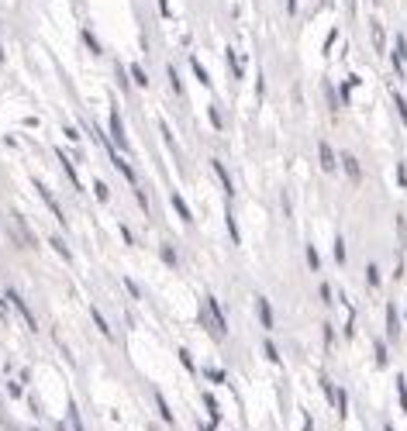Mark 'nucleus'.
Segmentation results:
<instances>
[{
	"label": "nucleus",
	"instance_id": "50",
	"mask_svg": "<svg viewBox=\"0 0 407 431\" xmlns=\"http://www.w3.org/2000/svg\"><path fill=\"white\" fill-rule=\"evenodd\" d=\"M197 431H218L214 425H207V421H197Z\"/></svg>",
	"mask_w": 407,
	"mask_h": 431
},
{
	"label": "nucleus",
	"instance_id": "21",
	"mask_svg": "<svg viewBox=\"0 0 407 431\" xmlns=\"http://www.w3.org/2000/svg\"><path fill=\"white\" fill-rule=\"evenodd\" d=\"M225 66H228V73H232V79H242V77H245V69H242V59L235 55V48H232V45L225 48Z\"/></svg>",
	"mask_w": 407,
	"mask_h": 431
},
{
	"label": "nucleus",
	"instance_id": "1",
	"mask_svg": "<svg viewBox=\"0 0 407 431\" xmlns=\"http://www.w3.org/2000/svg\"><path fill=\"white\" fill-rule=\"evenodd\" d=\"M107 135H111V142H114V149L121 156H131V142H128V131H124V118H121V111H118V104L107 114Z\"/></svg>",
	"mask_w": 407,
	"mask_h": 431
},
{
	"label": "nucleus",
	"instance_id": "3",
	"mask_svg": "<svg viewBox=\"0 0 407 431\" xmlns=\"http://www.w3.org/2000/svg\"><path fill=\"white\" fill-rule=\"evenodd\" d=\"M204 307L211 314V328H214V338L221 342V338H228V314L221 311V304H218V297L214 293H204Z\"/></svg>",
	"mask_w": 407,
	"mask_h": 431
},
{
	"label": "nucleus",
	"instance_id": "11",
	"mask_svg": "<svg viewBox=\"0 0 407 431\" xmlns=\"http://www.w3.org/2000/svg\"><path fill=\"white\" fill-rule=\"evenodd\" d=\"M342 169H345V176H349V183H363V166H359V159L352 156V152H342Z\"/></svg>",
	"mask_w": 407,
	"mask_h": 431
},
{
	"label": "nucleus",
	"instance_id": "14",
	"mask_svg": "<svg viewBox=\"0 0 407 431\" xmlns=\"http://www.w3.org/2000/svg\"><path fill=\"white\" fill-rule=\"evenodd\" d=\"M90 321H93V328H97V331L104 335V342H114V331H111V321L104 317V311H100V307H93V304H90Z\"/></svg>",
	"mask_w": 407,
	"mask_h": 431
},
{
	"label": "nucleus",
	"instance_id": "19",
	"mask_svg": "<svg viewBox=\"0 0 407 431\" xmlns=\"http://www.w3.org/2000/svg\"><path fill=\"white\" fill-rule=\"evenodd\" d=\"M166 83H169V90L176 93V100H183V97H187V90H183V79H180V69H176L173 62L166 66Z\"/></svg>",
	"mask_w": 407,
	"mask_h": 431
},
{
	"label": "nucleus",
	"instance_id": "38",
	"mask_svg": "<svg viewBox=\"0 0 407 431\" xmlns=\"http://www.w3.org/2000/svg\"><path fill=\"white\" fill-rule=\"evenodd\" d=\"M307 266H311V270H321V256H318L314 245H307Z\"/></svg>",
	"mask_w": 407,
	"mask_h": 431
},
{
	"label": "nucleus",
	"instance_id": "25",
	"mask_svg": "<svg viewBox=\"0 0 407 431\" xmlns=\"http://www.w3.org/2000/svg\"><path fill=\"white\" fill-rule=\"evenodd\" d=\"M128 73H131V83H135L138 90H149V73H145V66H142V62H131V66H128Z\"/></svg>",
	"mask_w": 407,
	"mask_h": 431
},
{
	"label": "nucleus",
	"instance_id": "16",
	"mask_svg": "<svg viewBox=\"0 0 407 431\" xmlns=\"http://www.w3.org/2000/svg\"><path fill=\"white\" fill-rule=\"evenodd\" d=\"M80 39H83V45H86V52H90L93 59H100V55H104V45H100V39H97V32H93L90 25H83Z\"/></svg>",
	"mask_w": 407,
	"mask_h": 431
},
{
	"label": "nucleus",
	"instance_id": "49",
	"mask_svg": "<svg viewBox=\"0 0 407 431\" xmlns=\"http://www.w3.org/2000/svg\"><path fill=\"white\" fill-rule=\"evenodd\" d=\"M52 431H73V428H69V421H55V428Z\"/></svg>",
	"mask_w": 407,
	"mask_h": 431
},
{
	"label": "nucleus",
	"instance_id": "54",
	"mask_svg": "<svg viewBox=\"0 0 407 431\" xmlns=\"http://www.w3.org/2000/svg\"><path fill=\"white\" fill-rule=\"evenodd\" d=\"M0 62H7V52H4V45H0Z\"/></svg>",
	"mask_w": 407,
	"mask_h": 431
},
{
	"label": "nucleus",
	"instance_id": "44",
	"mask_svg": "<svg viewBox=\"0 0 407 431\" xmlns=\"http://www.w3.org/2000/svg\"><path fill=\"white\" fill-rule=\"evenodd\" d=\"M121 238H124V245H128V248H131V245L138 241V238H135V232H131L128 225H121Z\"/></svg>",
	"mask_w": 407,
	"mask_h": 431
},
{
	"label": "nucleus",
	"instance_id": "20",
	"mask_svg": "<svg viewBox=\"0 0 407 431\" xmlns=\"http://www.w3.org/2000/svg\"><path fill=\"white\" fill-rule=\"evenodd\" d=\"M201 404H204V411L211 414V425H221V404H218V397L214 393H201Z\"/></svg>",
	"mask_w": 407,
	"mask_h": 431
},
{
	"label": "nucleus",
	"instance_id": "24",
	"mask_svg": "<svg viewBox=\"0 0 407 431\" xmlns=\"http://www.w3.org/2000/svg\"><path fill=\"white\" fill-rule=\"evenodd\" d=\"M48 245L55 248V256H59L62 263H73V252H69V245H66V238L62 235H48Z\"/></svg>",
	"mask_w": 407,
	"mask_h": 431
},
{
	"label": "nucleus",
	"instance_id": "26",
	"mask_svg": "<svg viewBox=\"0 0 407 431\" xmlns=\"http://www.w3.org/2000/svg\"><path fill=\"white\" fill-rule=\"evenodd\" d=\"M121 286L128 290V297H131V300H145V290H142V283H138V279H131V276H121Z\"/></svg>",
	"mask_w": 407,
	"mask_h": 431
},
{
	"label": "nucleus",
	"instance_id": "53",
	"mask_svg": "<svg viewBox=\"0 0 407 431\" xmlns=\"http://www.w3.org/2000/svg\"><path fill=\"white\" fill-rule=\"evenodd\" d=\"M383 431H397V428H394V425H390V421H383Z\"/></svg>",
	"mask_w": 407,
	"mask_h": 431
},
{
	"label": "nucleus",
	"instance_id": "30",
	"mask_svg": "<svg viewBox=\"0 0 407 431\" xmlns=\"http://www.w3.org/2000/svg\"><path fill=\"white\" fill-rule=\"evenodd\" d=\"M225 225H228V238L239 245V241H242V232H239V221H235V214H232V211H225Z\"/></svg>",
	"mask_w": 407,
	"mask_h": 431
},
{
	"label": "nucleus",
	"instance_id": "33",
	"mask_svg": "<svg viewBox=\"0 0 407 431\" xmlns=\"http://www.w3.org/2000/svg\"><path fill=\"white\" fill-rule=\"evenodd\" d=\"M207 118H211V128H214V131H225V118H221L218 104H211V107H207Z\"/></svg>",
	"mask_w": 407,
	"mask_h": 431
},
{
	"label": "nucleus",
	"instance_id": "17",
	"mask_svg": "<svg viewBox=\"0 0 407 431\" xmlns=\"http://www.w3.org/2000/svg\"><path fill=\"white\" fill-rule=\"evenodd\" d=\"M369 35H373V52L383 55L387 52V32H383V25L376 18H369Z\"/></svg>",
	"mask_w": 407,
	"mask_h": 431
},
{
	"label": "nucleus",
	"instance_id": "43",
	"mask_svg": "<svg viewBox=\"0 0 407 431\" xmlns=\"http://www.w3.org/2000/svg\"><path fill=\"white\" fill-rule=\"evenodd\" d=\"M397 235H401V245L407 241V221H404V214H397Z\"/></svg>",
	"mask_w": 407,
	"mask_h": 431
},
{
	"label": "nucleus",
	"instance_id": "40",
	"mask_svg": "<svg viewBox=\"0 0 407 431\" xmlns=\"http://www.w3.org/2000/svg\"><path fill=\"white\" fill-rule=\"evenodd\" d=\"M394 107H397V114H401V121L407 124V100L401 97V93H394Z\"/></svg>",
	"mask_w": 407,
	"mask_h": 431
},
{
	"label": "nucleus",
	"instance_id": "15",
	"mask_svg": "<svg viewBox=\"0 0 407 431\" xmlns=\"http://www.w3.org/2000/svg\"><path fill=\"white\" fill-rule=\"evenodd\" d=\"M111 166H114V169L121 173V176H124V183H128L131 190L138 187V173L131 169V162H128V159H124V156H111Z\"/></svg>",
	"mask_w": 407,
	"mask_h": 431
},
{
	"label": "nucleus",
	"instance_id": "2",
	"mask_svg": "<svg viewBox=\"0 0 407 431\" xmlns=\"http://www.w3.org/2000/svg\"><path fill=\"white\" fill-rule=\"evenodd\" d=\"M321 390H325L328 404L335 407V414H338V421H345V418H349V393L342 390V387H335L328 373H321Z\"/></svg>",
	"mask_w": 407,
	"mask_h": 431
},
{
	"label": "nucleus",
	"instance_id": "34",
	"mask_svg": "<svg viewBox=\"0 0 407 431\" xmlns=\"http://www.w3.org/2000/svg\"><path fill=\"white\" fill-rule=\"evenodd\" d=\"M93 197H97L100 204H107V200H111V187H107L104 180H93Z\"/></svg>",
	"mask_w": 407,
	"mask_h": 431
},
{
	"label": "nucleus",
	"instance_id": "23",
	"mask_svg": "<svg viewBox=\"0 0 407 431\" xmlns=\"http://www.w3.org/2000/svg\"><path fill=\"white\" fill-rule=\"evenodd\" d=\"M176 359H180V366H183L190 376H201V369H197V362H194V352H190L187 345H180V349H176Z\"/></svg>",
	"mask_w": 407,
	"mask_h": 431
},
{
	"label": "nucleus",
	"instance_id": "5",
	"mask_svg": "<svg viewBox=\"0 0 407 431\" xmlns=\"http://www.w3.org/2000/svg\"><path fill=\"white\" fill-rule=\"evenodd\" d=\"M4 293H7V300L14 304V311H18V314H21V317H25V324H28V331H39V317L32 314V307H28V300H25V297H21L18 290H4Z\"/></svg>",
	"mask_w": 407,
	"mask_h": 431
},
{
	"label": "nucleus",
	"instance_id": "27",
	"mask_svg": "<svg viewBox=\"0 0 407 431\" xmlns=\"http://www.w3.org/2000/svg\"><path fill=\"white\" fill-rule=\"evenodd\" d=\"M262 355H266L273 366H283V352L276 349V342H273V338H266V342H262Z\"/></svg>",
	"mask_w": 407,
	"mask_h": 431
},
{
	"label": "nucleus",
	"instance_id": "42",
	"mask_svg": "<svg viewBox=\"0 0 407 431\" xmlns=\"http://www.w3.org/2000/svg\"><path fill=\"white\" fill-rule=\"evenodd\" d=\"M331 345H335V324L325 321V349H331Z\"/></svg>",
	"mask_w": 407,
	"mask_h": 431
},
{
	"label": "nucleus",
	"instance_id": "7",
	"mask_svg": "<svg viewBox=\"0 0 407 431\" xmlns=\"http://www.w3.org/2000/svg\"><path fill=\"white\" fill-rule=\"evenodd\" d=\"M211 169H214V176H218V183H221V190H225V197L232 200V197H235V180H232V173H228V166H225L221 159H211Z\"/></svg>",
	"mask_w": 407,
	"mask_h": 431
},
{
	"label": "nucleus",
	"instance_id": "10",
	"mask_svg": "<svg viewBox=\"0 0 407 431\" xmlns=\"http://www.w3.org/2000/svg\"><path fill=\"white\" fill-rule=\"evenodd\" d=\"M152 404H156V414L163 418V425L176 428V414H173V407H169V400H166V393H163V390L152 393Z\"/></svg>",
	"mask_w": 407,
	"mask_h": 431
},
{
	"label": "nucleus",
	"instance_id": "56",
	"mask_svg": "<svg viewBox=\"0 0 407 431\" xmlns=\"http://www.w3.org/2000/svg\"><path fill=\"white\" fill-rule=\"evenodd\" d=\"M373 4H380V0H373Z\"/></svg>",
	"mask_w": 407,
	"mask_h": 431
},
{
	"label": "nucleus",
	"instance_id": "29",
	"mask_svg": "<svg viewBox=\"0 0 407 431\" xmlns=\"http://www.w3.org/2000/svg\"><path fill=\"white\" fill-rule=\"evenodd\" d=\"M159 135H163L166 149H169V152H173V156L180 159V142H176V138H173V131H169V124H166V121H159Z\"/></svg>",
	"mask_w": 407,
	"mask_h": 431
},
{
	"label": "nucleus",
	"instance_id": "47",
	"mask_svg": "<svg viewBox=\"0 0 407 431\" xmlns=\"http://www.w3.org/2000/svg\"><path fill=\"white\" fill-rule=\"evenodd\" d=\"M304 431H314V418L311 414H304Z\"/></svg>",
	"mask_w": 407,
	"mask_h": 431
},
{
	"label": "nucleus",
	"instance_id": "57",
	"mask_svg": "<svg viewBox=\"0 0 407 431\" xmlns=\"http://www.w3.org/2000/svg\"><path fill=\"white\" fill-rule=\"evenodd\" d=\"M404 79H407V77H404Z\"/></svg>",
	"mask_w": 407,
	"mask_h": 431
},
{
	"label": "nucleus",
	"instance_id": "35",
	"mask_svg": "<svg viewBox=\"0 0 407 431\" xmlns=\"http://www.w3.org/2000/svg\"><path fill=\"white\" fill-rule=\"evenodd\" d=\"M331 252H335V263H338V266H345V238H342V235L335 238V245H331Z\"/></svg>",
	"mask_w": 407,
	"mask_h": 431
},
{
	"label": "nucleus",
	"instance_id": "28",
	"mask_svg": "<svg viewBox=\"0 0 407 431\" xmlns=\"http://www.w3.org/2000/svg\"><path fill=\"white\" fill-rule=\"evenodd\" d=\"M201 376H207L214 387H225V383H228V373H225V369H218V366H207V369H201Z\"/></svg>",
	"mask_w": 407,
	"mask_h": 431
},
{
	"label": "nucleus",
	"instance_id": "31",
	"mask_svg": "<svg viewBox=\"0 0 407 431\" xmlns=\"http://www.w3.org/2000/svg\"><path fill=\"white\" fill-rule=\"evenodd\" d=\"M373 349H376V366H380V369H383V366H387V362H390V352H387V342H383V338H376V342H373Z\"/></svg>",
	"mask_w": 407,
	"mask_h": 431
},
{
	"label": "nucleus",
	"instance_id": "41",
	"mask_svg": "<svg viewBox=\"0 0 407 431\" xmlns=\"http://www.w3.org/2000/svg\"><path fill=\"white\" fill-rule=\"evenodd\" d=\"M318 293H321V300H325L328 307L335 304V293H331V286H328V283H321V286H318Z\"/></svg>",
	"mask_w": 407,
	"mask_h": 431
},
{
	"label": "nucleus",
	"instance_id": "45",
	"mask_svg": "<svg viewBox=\"0 0 407 431\" xmlns=\"http://www.w3.org/2000/svg\"><path fill=\"white\" fill-rule=\"evenodd\" d=\"M159 14H163L166 21L173 18V4H169V0H159Z\"/></svg>",
	"mask_w": 407,
	"mask_h": 431
},
{
	"label": "nucleus",
	"instance_id": "36",
	"mask_svg": "<svg viewBox=\"0 0 407 431\" xmlns=\"http://www.w3.org/2000/svg\"><path fill=\"white\" fill-rule=\"evenodd\" d=\"M131 194H135V200H138V207H142V211H145V214H149V211H152V200H149V194H145V190H142V187H135V190H131Z\"/></svg>",
	"mask_w": 407,
	"mask_h": 431
},
{
	"label": "nucleus",
	"instance_id": "4",
	"mask_svg": "<svg viewBox=\"0 0 407 431\" xmlns=\"http://www.w3.org/2000/svg\"><path fill=\"white\" fill-rule=\"evenodd\" d=\"M32 183H35V194H39L41 200H45V207H48V214H52V218H55V221H59L62 228H69V221H66V211L59 207V200H55V194H52V190H48V187H45L41 180H32Z\"/></svg>",
	"mask_w": 407,
	"mask_h": 431
},
{
	"label": "nucleus",
	"instance_id": "13",
	"mask_svg": "<svg viewBox=\"0 0 407 431\" xmlns=\"http://www.w3.org/2000/svg\"><path fill=\"white\" fill-rule=\"evenodd\" d=\"M318 159H321V169H325V173H338L342 156H335V149H331L328 142H318Z\"/></svg>",
	"mask_w": 407,
	"mask_h": 431
},
{
	"label": "nucleus",
	"instance_id": "8",
	"mask_svg": "<svg viewBox=\"0 0 407 431\" xmlns=\"http://www.w3.org/2000/svg\"><path fill=\"white\" fill-rule=\"evenodd\" d=\"M55 156H59V169H62V173H66V180H69V187H73V190H76V194H83L80 173H76V166H73V159H69V152H62V149H59V152H55Z\"/></svg>",
	"mask_w": 407,
	"mask_h": 431
},
{
	"label": "nucleus",
	"instance_id": "22",
	"mask_svg": "<svg viewBox=\"0 0 407 431\" xmlns=\"http://www.w3.org/2000/svg\"><path fill=\"white\" fill-rule=\"evenodd\" d=\"M190 73H194V79L201 83L204 90H211V86H214V83H211V73L204 69V62L197 59V55H190Z\"/></svg>",
	"mask_w": 407,
	"mask_h": 431
},
{
	"label": "nucleus",
	"instance_id": "52",
	"mask_svg": "<svg viewBox=\"0 0 407 431\" xmlns=\"http://www.w3.org/2000/svg\"><path fill=\"white\" fill-rule=\"evenodd\" d=\"M145 431H163V428H159V425H152V421H149V425H145Z\"/></svg>",
	"mask_w": 407,
	"mask_h": 431
},
{
	"label": "nucleus",
	"instance_id": "51",
	"mask_svg": "<svg viewBox=\"0 0 407 431\" xmlns=\"http://www.w3.org/2000/svg\"><path fill=\"white\" fill-rule=\"evenodd\" d=\"M286 11H290V14H297V0H286Z\"/></svg>",
	"mask_w": 407,
	"mask_h": 431
},
{
	"label": "nucleus",
	"instance_id": "55",
	"mask_svg": "<svg viewBox=\"0 0 407 431\" xmlns=\"http://www.w3.org/2000/svg\"><path fill=\"white\" fill-rule=\"evenodd\" d=\"M28 431H41V428H39V425H32V428H28Z\"/></svg>",
	"mask_w": 407,
	"mask_h": 431
},
{
	"label": "nucleus",
	"instance_id": "37",
	"mask_svg": "<svg viewBox=\"0 0 407 431\" xmlns=\"http://www.w3.org/2000/svg\"><path fill=\"white\" fill-rule=\"evenodd\" d=\"M366 283L373 286V290L380 286V266H376V263H369V266H366Z\"/></svg>",
	"mask_w": 407,
	"mask_h": 431
},
{
	"label": "nucleus",
	"instance_id": "46",
	"mask_svg": "<svg viewBox=\"0 0 407 431\" xmlns=\"http://www.w3.org/2000/svg\"><path fill=\"white\" fill-rule=\"evenodd\" d=\"M397 55H401V59H407V39H404V35H397Z\"/></svg>",
	"mask_w": 407,
	"mask_h": 431
},
{
	"label": "nucleus",
	"instance_id": "6",
	"mask_svg": "<svg viewBox=\"0 0 407 431\" xmlns=\"http://www.w3.org/2000/svg\"><path fill=\"white\" fill-rule=\"evenodd\" d=\"M255 314H259V324H262L266 331L276 328V314H273V304H269L266 293H255Z\"/></svg>",
	"mask_w": 407,
	"mask_h": 431
},
{
	"label": "nucleus",
	"instance_id": "48",
	"mask_svg": "<svg viewBox=\"0 0 407 431\" xmlns=\"http://www.w3.org/2000/svg\"><path fill=\"white\" fill-rule=\"evenodd\" d=\"M397 173H401V187L407 190V169H404V166H397Z\"/></svg>",
	"mask_w": 407,
	"mask_h": 431
},
{
	"label": "nucleus",
	"instance_id": "32",
	"mask_svg": "<svg viewBox=\"0 0 407 431\" xmlns=\"http://www.w3.org/2000/svg\"><path fill=\"white\" fill-rule=\"evenodd\" d=\"M66 414H69V428H73V431H86V428H83V418H80V407H76L73 400H69Z\"/></svg>",
	"mask_w": 407,
	"mask_h": 431
},
{
	"label": "nucleus",
	"instance_id": "39",
	"mask_svg": "<svg viewBox=\"0 0 407 431\" xmlns=\"http://www.w3.org/2000/svg\"><path fill=\"white\" fill-rule=\"evenodd\" d=\"M21 393H25V383H21V380H7V397H14V400H18Z\"/></svg>",
	"mask_w": 407,
	"mask_h": 431
},
{
	"label": "nucleus",
	"instance_id": "18",
	"mask_svg": "<svg viewBox=\"0 0 407 431\" xmlns=\"http://www.w3.org/2000/svg\"><path fill=\"white\" fill-rule=\"evenodd\" d=\"M159 259H163L166 270H180V252H176L173 241H163V245H159Z\"/></svg>",
	"mask_w": 407,
	"mask_h": 431
},
{
	"label": "nucleus",
	"instance_id": "12",
	"mask_svg": "<svg viewBox=\"0 0 407 431\" xmlns=\"http://www.w3.org/2000/svg\"><path fill=\"white\" fill-rule=\"evenodd\" d=\"M401 338V311H397V304L390 300L387 304V342H397Z\"/></svg>",
	"mask_w": 407,
	"mask_h": 431
},
{
	"label": "nucleus",
	"instance_id": "9",
	"mask_svg": "<svg viewBox=\"0 0 407 431\" xmlns=\"http://www.w3.org/2000/svg\"><path fill=\"white\" fill-rule=\"evenodd\" d=\"M169 207L176 211V218H180L183 225H194V211H190V204L183 200V194H180V190H169Z\"/></svg>",
	"mask_w": 407,
	"mask_h": 431
}]
</instances>
